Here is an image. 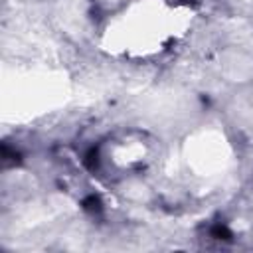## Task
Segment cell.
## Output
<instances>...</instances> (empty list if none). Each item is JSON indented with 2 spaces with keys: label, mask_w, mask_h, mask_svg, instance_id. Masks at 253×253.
Here are the masks:
<instances>
[{
  "label": "cell",
  "mask_w": 253,
  "mask_h": 253,
  "mask_svg": "<svg viewBox=\"0 0 253 253\" xmlns=\"http://www.w3.org/2000/svg\"><path fill=\"white\" fill-rule=\"evenodd\" d=\"M85 166L89 168V170H95L97 166H99V148H91L87 154H85Z\"/></svg>",
  "instance_id": "obj_2"
},
{
  "label": "cell",
  "mask_w": 253,
  "mask_h": 253,
  "mask_svg": "<svg viewBox=\"0 0 253 253\" xmlns=\"http://www.w3.org/2000/svg\"><path fill=\"white\" fill-rule=\"evenodd\" d=\"M211 237H215V239H223V241H229L233 235H231V231H229L225 225L215 223V225L211 227Z\"/></svg>",
  "instance_id": "obj_1"
},
{
  "label": "cell",
  "mask_w": 253,
  "mask_h": 253,
  "mask_svg": "<svg viewBox=\"0 0 253 253\" xmlns=\"http://www.w3.org/2000/svg\"><path fill=\"white\" fill-rule=\"evenodd\" d=\"M176 2H182V4H196L198 0H176Z\"/></svg>",
  "instance_id": "obj_4"
},
{
  "label": "cell",
  "mask_w": 253,
  "mask_h": 253,
  "mask_svg": "<svg viewBox=\"0 0 253 253\" xmlns=\"http://www.w3.org/2000/svg\"><path fill=\"white\" fill-rule=\"evenodd\" d=\"M83 208L87 210V211H101V200L97 198V196H87L85 200H83Z\"/></svg>",
  "instance_id": "obj_3"
}]
</instances>
